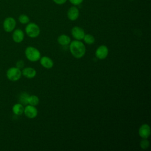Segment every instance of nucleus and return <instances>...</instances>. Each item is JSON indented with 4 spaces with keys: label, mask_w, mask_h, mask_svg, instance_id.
<instances>
[{
    "label": "nucleus",
    "mask_w": 151,
    "mask_h": 151,
    "mask_svg": "<svg viewBox=\"0 0 151 151\" xmlns=\"http://www.w3.org/2000/svg\"><path fill=\"white\" fill-rule=\"evenodd\" d=\"M69 49L71 54L76 58H81L86 54V48L84 44L80 40H74L70 42Z\"/></svg>",
    "instance_id": "nucleus-1"
},
{
    "label": "nucleus",
    "mask_w": 151,
    "mask_h": 151,
    "mask_svg": "<svg viewBox=\"0 0 151 151\" xmlns=\"http://www.w3.org/2000/svg\"><path fill=\"white\" fill-rule=\"evenodd\" d=\"M25 55L27 58L31 61L35 62L39 60L41 58V53L40 51L35 47L29 46L25 50Z\"/></svg>",
    "instance_id": "nucleus-2"
},
{
    "label": "nucleus",
    "mask_w": 151,
    "mask_h": 151,
    "mask_svg": "<svg viewBox=\"0 0 151 151\" xmlns=\"http://www.w3.org/2000/svg\"><path fill=\"white\" fill-rule=\"evenodd\" d=\"M25 31L26 34L30 38H36L40 34V28L39 26L34 22H29L27 24Z\"/></svg>",
    "instance_id": "nucleus-3"
},
{
    "label": "nucleus",
    "mask_w": 151,
    "mask_h": 151,
    "mask_svg": "<svg viewBox=\"0 0 151 151\" xmlns=\"http://www.w3.org/2000/svg\"><path fill=\"white\" fill-rule=\"evenodd\" d=\"M22 75L21 71L19 68L16 67H11L6 71L7 78L12 81H16L20 79Z\"/></svg>",
    "instance_id": "nucleus-4"
},
{
    "label": "nucleus",
    "mask_w": 151,
    "mask_h": 151,
    "mask_svg": "<svg viewBox=\"0 0 151 151\" xmlns=\"http://www.w3.org/2000/svg\"><path fill=\"white\" fill-rule=\"evenodd\" d=\"M17 22L15 19L12 17H8L5 18L3 22V28L7 32H12L15 28Z\"/></svg>",
    "instance_id": "nucleus-5"
},
{
    "label": "nucleus",
    "mask_w": 151,
    "mask_h": 151,
    "mask_svg": "<svg viewBox=\"0 0 151 151\" xmlns=\"http://www.w3.org/2000/svg\"><path fill=\"white\" fill-rule=\"evenodd\" d=\"M109 54V48L105 45H100L96 50V57L99 60L105 59Z\"/></svg>",
    "instance_id": "nucleus-6"
},
{
    "label": "nucleus",
    "mask_w": 151,
    "mask_h": 151,
    "mask_svg": "<svg viewBox=\"0 0 151 151\" xmlns=\"http://www.w3.org/2000/svg\"><path fill=\"white\" fill-rule=\"evenodd\" d=\"M71 35L76 40H82L85 35V31L84 30L78 26H74L72 28L71 31Z\"/></svg>",
    "instance_id": "nucleus-7"
},
{
    "label": "nucleus",
    "mask_w": 151,
    "mask_h": 151,
    "mask_svg": "<svg viewBox=\"0 0 151 151\" xmlns=\"http://www.w3.org/2000/svg\"><path fill=\"white\" fill-rule=\"evenodd\" d=\"M80 15V11L77 6H72L67 11V16L69 20L71 21H76L78 19Z\"/></svg>",
    "instance_id": "nucleus-8"
},
{
    "label": "nucleus",
    "mask_w": 151,
    "mask_h": 151,
    "mask_svg": "<svg viewBox=\"0 0 151 151\" xmlns=\"http://www.w3.org/2000/svg\"><path fill=\"white\" fill-rule=\"evenodd\" d=\"M24 113L28 118L34 119L37 117L38 114V110L35 106L28 104L24 108Z\"/></svg>",
    "instance_id": "nucleus-9"
},
{
    "label": "nucleus",
    "mask_w": 151,
    "mask_h": 151,
    "mask_svg": "<svg viewBox=\"0 0 151 151\" xmlns=\"http://www.w3.org/2000/svg\"><path fill=\"white\" fill-rule=\"evenodd\" d=\"M139 135L142 139H147L151 133L150 127L147 124H143L139 129Z\"/></svg>",
    "instance_id": "nucleus-10"
},
{
    "label": "nucleus",
    "mask_w": 151,
    "mask_h": 151,
    "mask_svg": "<svg viewBox=\"0 0 151 151\" xmlns=\"http://www.w3.org/2000/svg\"><path fill=\"white\" fill-rule=\"evenodd\" d=\"M40 64L41 65L47 69L51 68L54 65V62L52 60L47 56L41 57L40 59Z\"/></svg>",
    "instance_id": "nucleus-11"
},
{
    "label": "nucleus",
    "mask_w": 151,
    "mask_h": 151,
    "mask_svg": "<svg viewBox=\"0 0 151 151\" xmlns=\"http://www.w3.org/2000/svg\"><path fill=\"white\" fill-rule=\"evenodd\" d=\"M24 38V33L21 29H16L12 33V39L17 43L21 42Z\"/></svg>",
    "instance_id": "nucleus-12"
},
{
    "label": "nucleus",
    "mask_w": 151,
    "mask_h": 151,
    "mask_svg": "<svg viewBox=\"0 0 151 151\" xmlns=\"http://www.w3.org/2000/svg\"><path fill=\"white\" fill-rule=\"evenodd\" d=\"M21 73L22 74L27 78H32L37 74L36 70L32 67H25L23 68Z\"/></svg>",
    "instance_id": "nucleus-13"
},
{
    "label": "nucleus",
    "mask_w": 151,
    "mask_h": 151,
    "mask_svg": "<svg viewBox=\"0 0 151 151\" xmlns=\"http://www.w3.org/2000/svg\"><path fill=\"white\" fill-rule=\"evenodd\" d=\"M71 41L70 37L65 34H61L57 38L58 43L63 46L69 45Z\"/></svg>",
    "instance_id": "nucleus-14"
},
{
    "label": "nucleus",
    "mask_w": 151,
    "mask_h": 151,
    "mask_svg": "<svg viewBox=\"0 0 151 151\" xmlns=\"http://www.w3.org/2000/svg\"><path fill=\"white\" fill-rule=\"evenodd\" d=\"M24 106L21 103H17L14 104L12 107L13 113L17 116L21 115L24 113Z\"/></svg>",
    "instance_id": "nucleus-15"
},
{
    "label": "nucleus",
    "mask_w": 151,
    "mask_h": 151,
    "mask_svg": "<svg viewBox=\"0 0 151 151\" xmlns=\"http://www.w3.org/2000/svg\"><path fill=\"white\" fill-rule=\"evenodd\" d=\"M39 101H40V100L38 97L35 95L29 96L28 98V104H29V105L36 106L38 104Z\"/></svg>",
    "instance_id": "nucleus-16"
},
{
    "label": "nucleus",
    "mask_w": 151,
    "mask_h": 151,
    "mask_svg": "<svg viewBox=\"0 0 151 151\" xmlns=\"http://www.w3.org/2000/svg\"><path fill=\"white\" fill-rule=\"evenodd\" d=\"M84 41V42L87 44L88 45H91L93 44L94 41H95V38L91 34H85L83 39Z\"/></svg>",
    "instance_id": "nucleus-17"
},
{
    "label": "nucleus",
    "mask_w": 151,
    "mask_h": 151,
    "mask_svg": "<svg viewBox=\"0 0 151 151\" xmlns=\"http://www.w3.org/2000/svg\"><path fill=\"white\" fill-rule=\"evenodd\" d=\"M29 94L26 92L22 93L19 97V103L22 104V105H26L28 104V98L29 97Z\"/></svg>",
    "instance_id": "nucleus-18"
},
{
    "label": "nucleus",
    "mask_w": 151,
    "mask_h": 151,
    "mask_svg": "<svg viewBox=\"0 0 151 151\" xmlns=\"http://www.w3.org/2000/svg\"><path fill=\"white\" fill-rule=\"evenodd\" d=\"M18 21L22 24H27L29 22V18L25 14H21L18 17Z\"/></svg>",
    "instance_id": "nucleus-19"
},
{
    "label": "nucleus",
    "mask_w": 151,
    "mask_h": 151,
    "mask_svg": "<svg viewBox=\"0 0 151 151\" xmlns=\"http://www.w3.org/2000/svg\"><path fill=\"white\" fill-rule=\"evenodd\" d=\"M150 146V142L147 139H143L140 142V146L142 149L146 150Z\"/></svg>",
    "instance_id": "nucleus-20"
},
{
    "label": "nucleus",
    "mask_w": 151,
    "mask_h": 151,
    "mask_svg": "<svg viewBox=\"0 0 151 151\" xmlns=\"http://www.w3.org/2000/svg\"><path fill=\"white\" fill-rule=\"evenodd\" d=\"M69 2L74 6H78L79 5H80L84 0H68Z\"/></svg>",
    "instance_id": "nucleus-21"
},
{
    "label": "nucleus",
    "mask_w": 151,
    "mask_h": 151,
    "mask_svg": "<svg viewBox=\"0 0 151 151\" xmlns=\"http://www.w3.org/2000/svg\"><path fill=\"white\" fill-rule=\"evenodd\" d=\"M24 66V63L22 60H19L16 63V67L18 68H22Z\"/></svg>",
    "instance_id": "nucleus-22"
},
{
    "label": "nucleus",
    "mask_w": 151,
    "mask_h": 151,
    "mask_svg": "<svg viewBox=\"0 0 151 151\" xmlns=\"http://www.w3.org/2000/svg\"><path fill=\"white\" fill-rule=\"evenodd\" d=\"M52 1H53V2H54L55 4L61 5L64 4L68 0H52Z\"/></svg>",
    "instance_id": "nucleus-23"
}]
</instances>
